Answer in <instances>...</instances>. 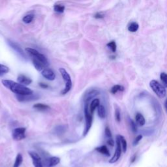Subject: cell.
<instances>
[{"mask_svg":"<svg viewBox=\"0 0 167 167\" xmlns=\"http://www.w3.org/2000/svg\"><path fill=\"white\" fill-rule=\"evenodd\" d=\"M94 17L97 19H101V18H104V15L102 14L101 13H97V14L95 15Z\"/></svg>","mask_w":167,"mask_h":167,"instance_id":"cell-34","label":"cell"},{"mask_svg":"<svg viewBox=\"0 0 167 167\" xmlns=\"http://www.w3.org/2000/svg\"><path fill=\"white\" fill-rule=\"evenodd\" d=\"M9 72V68L4 65L0 64V75H3Z\"/></svg>","mask_w":167,"mask_h":167,"instance_id":"cell-29","label":"cell"},{"mask_svg":"<svg viewBox=\"0 0 167 167\" xmlns=\"http://www.w3.org/2000/svg\"><path fill=\"white\" fill-rule=\"evenodd\" d=\"M119 140H120V143H121L122 145V148L123 152L124 153L127 151V141H126L125 138L122 135H118Z\"/></svg>","mask_w":167,"mask_h":167,"instance_id":"cell-21","label":"cell"},{"mask_svg":"<svg viewBox=\"0 0 167 167\" xmlns=\"http://www.w3.org/2000/svg\"><path fill=\"white\" fill-rule=\"evenodd\" d=\"M29 154L32 159L33 164H34L35 167H43L41 158L38 153L34 152H29Z\"/></svg>","mask_w":167,"mask_h":167,"instance_id":"cell-8","label":"cell"},{"mask_svg":"<svg viewBox=\"0 0 167 167\" xmlns=\"http://www.w3.org/2000/svg\"><path fill=\"white\" fill-rule=\"evenodd\" d=\"M22 161H23L22 155L20 153H18L16 157L15 162L14 165H13V167H20L22 163Z\"/></svg>","mask_w":167,"mask_h":167,"instance_id":"cell-23","label":"cell"},{"mask_svg":"<svg viewBox=\"0 0 167 167\" xmlns=\"http://www.w3.org/2000/svg\"><path fill=\"white\" fill-rule=\"evenodd\" d=\"M97 114L99 117L101 119L105 118L106 117V110L105 108L104 107L103 105H100L97 108Z\"/></svg>","mask_w":167,"mask_h":167,"instance_id":"cell-17","label":"cell"},{"mask_svg":"<svg viewBox=\"0 0 167 167\" xmlns=\"http://www.w3.org/2000/svg\"><path fill=\"white\" fill-rule=\"evenodd\" d=\"M1 82L5 87L18 95H30L33 94L31 89L20 83L10 80H3Z\"/></svg>","mask_w":167,"mask_h":167,"instance_id":"cell-1","label":"cell"},{"mask_svg":"<svg viewBox=\"0 0 167 167\" xmlns=\"http://www.w3.org/2000/svg\"><path fill=\"white\" fill-rule=\"evenodd\" d=\"M105 135L106 136V137L109 138V139L112 138V133H111V131H110V129H109V127H106L105 128Z\"/></svg>","mask_w":167,"mask_h":167,"instance_id":"cell-32","label":"cell"},{"mask_svg":"<svg viewBox=\"0 0 167 167\" xmlns=\"http://www.w3.org/2000/svg\"><path fill=\"white\" fill-rule=\"evenodd\" d=\"M160 78L165 87H167V74L165 73H162L160 75Z\"/></svg>","mask_w":167,"mask_h":167,"instance_id":"cell-28","label":"cell"},{"mask_svg":"<svg viewBox=\"0 0 167 167\" xmlns=\"http://www.w3.org/2000/svg\"><path fill=\"white\" fill-rule=\"evenodd\" d=\"M33 64H34L35 69L39 71L43 70L44 67H45V65H44L42 63H41L39 61H38V60H37L36 59H33Z\"/></svg>","mask_w":167,"mask_h":167,"instance_id":"cell-20","label":"cell"},{"mask_svg":"<svg viewBox=\"0 0 167 167\" xmlns=\"http://www.w3.org/2000/svg\"><path fill=\"white\" fill-rule=\"evenodd\" d=\"M99 105H100L99 99H94L92 101V103L89 105V110L90 113L93 115L94 111L95 110V109L98 108V106Z\"/></svg>","mask_w":167,"mask_h":167,"instance_id":"cell-14","label":"cell"},{"mask_svg":"<svg viewBox=\"0 0 167 167\" xmlns=\"http://www.w3.org/2000/svg\"><path fill=\"white\" fill-rule=\"evenodd\" d=\"M26 51L28 53H29L30 55L35 57L34 59H36L41 63H42V64L45 65V67H46L48 65V61L47 59H46V57L44 56L43 54L39 52L37 50L31 48H26Z\"/></svg>","mask_w":167,"mask_h":167,"instance_id":"cell-4","label":"cell"},{"mask_svg":"<svg viewBox=\"0 0 167 167\" xmlns=\"http://www.w3.org/2000/svg\"><path fill=\"white\" fill-rule=\"evenodd\" d=\"M107 143L108 145H110V146H114V141L112 138H110L108 140Z\"/></svg>","mask_w":167,"mask_h":167,"instance_id":"cell-35","label":"cell"},{"mask_svg":"<svg viewBox=\"0 0 167 167\" xmlns=\"http://www.w3.org/2000/svg\"><path fill=\"white\" fill-rule=\"evenodd\" d=\"M17 97L18 100L19 101H31V100H35V96L34 97L32 95H17Z\"/></svg>","mask_w":167,"mask_h":167,"instance_id":"cell-18","label":"cell"},{"mask_svg":"<svg viewBox=\"0 0 167 167\" xmlns=\"http://www.w3.org/2000/svg\"><path fill=\"white\" fill-rule=\"evenodd\" d=\"M39 86L41 87H43V88H45V89H46V88H47V87H48V86L47 84H44V83H40L39 84Z\"/></svg>","mask_w":167,"mask_h":167,"instance_id":"cell-36","label":"cell"},{"mask_svg":"<svg viewBox=\"0 0 167 167\" xmlns=\"http://www.w3.org/2000/svg\"><path fill=\"white\" fill-rule=\"evenodd\" d=\"M136 155H134L133 157H132V158H131V163H134L135 162V161H136Z\"/></svg>","mask_w":167,"mask_h":167,"instance_id":"cell-37","label":"cell"},{"mask_svg":"<svg viewBox=\"0 0 167 167\" xmlns=\"http://www.w3.org/2000/svg\"><path fill=\"white\" fill-rule=\"evenodd\" d=\"M17 80L18 82L24 85V86H27V85H29L32 82V80L31 78L27 77L26 76L23 75H20L18 76Z\"/></svg>","mask_w":167,"mask_h":167,"instance_id":"cell-13","label":"cell"},{"mask_svg":"<svg viewBox=\"0 0 167 167\" xmlns=\"http://www.w3.org/2000/svg\"><path fill=\"white\" fill-rule=\"evenodd\" d=\"M130 125H131V128L132 129L133 132L136 133V131H137V128H136V125L135 124V123L134 122L132 119H130Z\"/></svg>","mask_w":167,"mask_h":167,"instance_id":"cell-31","label":"cell"},{"mask_svg":"<svg viewBox=\"0 0 167 167\" xmlns=\"http://www.w3.org/2000/svg\"><path fill=\"white\" fill-rule=\"evenodd\" d=\"M34 108L38 109V110H47V109L50 108V106L47 105H45V104L37 103V104H35V105H34Z\"/></svg>","mask_w":167,"mask_h":167,"instance_id":"cell-24","label":"cell"},{"mask_svg":"<svg viewBox=\"0 0 167 167\" xmlns=\"http://www.w3.org/2000/svg\"><path fill=\"white\" fill-rule=\"evenodd\" d=\"M59 71L60 73H61L64 81L66 82L65 88L62 91V94L65 95L67 94V93L71 90V87H72V81H71V78L69 74L67 73V71L65 70L64 68H59Z\"/></svg>","mask_w":167,"mask_h":167,"instance_id":"cell-3","label":"cell"},{"mask_svg":"<svg viewBox=\"0 0 167 167\" xmlns=\"http://www.w3.org/2000/svg\"><path fill=\"white\" fill-rule=\"evenodd\" d=\"M54 10L57 13H62L65 10V6L61 5H55L54 6Z\"/></svg>","mask_w":167,"mask_h":167,"instance_id":"cell-27","label":"cell"},{"mask_svg":"<svg viewBox=\"0 0 167 167\" xmlns=\"http://www.w3.org/2000/svg\"><path fill=\"white\" fill-rule=\"evenodd\" d=\"M34 15L33 14H29L26 15L24 17L22 18V20L24 23L26 24H29L31 23L32 20H34Z\"/></svg>","mask_w":167,"mask_h":167,"instance_id":"cell-25","label":"cell"},{"mask_svg":"<svg viewBox=\"0 0 167 167\" xmlns=\"http://www.w3.org/2000/svg\"><path fill=\"white\" fill-rule=\"evenodd\" d=\"M165 108L166 112H167V99L165 101Z\"/></svg>","mask_w":167,"mask_h":167,"instance_id":"cell-38","label":"cell"},{"mask_svg":"<svg viewBox=\"0 0 167 167\" xmlns=\"http://www.w3.org/2000/svg\"><path fill=\"white\" fill-rule=\"evenodd\" d=\"M106 46L110 49L111 51L112 52H116V49H117V46H116V43L114 41H110V43H108Z\"/></svg>","mask_w":167,"mask_h":167,"instance_id":"cell-26","label":"cell"},{"mask_svg":"<svg viewBox=\"0 0 167 167\" xmlns=\"http://www.w3.org/2000/svg\"><path fill=\"white\" fill-rule=\"evenodd\" d=\"M124 87L121 86V85H115L111 88L110 92L112 94H116L118 92H124Z\"/></svg>","mask_w":167,"mask_h":167,"instance_id":"cell-19","label":"cell"},{"mask_svg":"<svg viewBox=\"0 0 167 167\" xmlns=\"http://www.w3.org/2000/svg\"><path fill=\"white\" fill-rule=\"evenodd\" d=\"M87 103H86L84 107V114H85V119H86V127H85V129L84 131V136H86L87 133H88L89 131L92 127V119L93 115L90 113L89 110V106Z\"/></svg>","mask_w":167,"mask_h":167,"instance_id":"cell-5","label":"cell"},{"mask_svg":"<svg viewBox=\"0 0 167 167\" xmlns=\"http://www.w3.org/2000/svg\"><path fill=\"white\" fill-rule=\"evenodd\" d=\"M139 28V25L137 22H131L129 25L128 26V30L131 32H136Z\"/></svg>","mask_w":167,"mask_h":167,"instance_id":"cell-22","label":"cell"},{"mask_svg":"<svg viewBox=\"0 0 167 167\" xmlns=\"http://www.w3.org/2000/svg\"><path fill=\"white\" fill-rule=\"evenodd\" d=\"M122 150V145H121V143H120L119 136H118V135H117V136H116V152H115L113 157H112L111 158V159H110V161H109V163H115L116 162H117V161L119 160V159L120 158V156H121Z\"/></svg>","mask_w":167,"mask_h":167,"instance_id":"cell-6","label":"cell"},{"mask_svg":"<svg viewBox=\"0 0 167 167\" xmlns=\"http://www.w3.org/2000/svg\"><path fill=\"white\" fill-rule=\"evenodd\" d=\"M135 119L136 123H137V124L139 126H143L146 124V120H145L144 117L143 116V115L140 113H137L136 114Z\"/></svg>","mask_w":167,"mask_h":167,"instance_id":"cell-15","label":"cell"},{"mask_svg":"<svg viewBox=\"0 0 167 167\" xmlns=\"http://www.w3.org/2000/svg\"><path fill=\"white\" fill-rule=\"evenodd\" d=\"M60 162V159L57 157H52L48 159L45 162V165L46 167H53L57 165Z\"/></svg>","mask_w":167,"mask_h":167,"instance_id":"cell-11","label":"cell"},{"mask_svg":"<svg viewBox=\"0 0 167 167\" xmlns=\"http://www.w3.org/2000/svg\"><path fill=\"white\" fill-rule=\"evenodd\" d=\"M42 75L48 80H54L56 78V75L50 69H45L42 71Z\"/></svg>","mask_w":167,"mask_h":167,"instance_id":"cell-9","label":"cell"},{"mask_svg":"<svg viewBox=\"0 0 167 167\" xmlns=\"http://www.w3.org/2000/svg\"><path fill=\"white\" fill-rule=\"evenodd\" d=\"M115 118L117 122L121 121V113H120V110L118 107H116L115 110Z\"/></svg>","mask_w":167,"mask_h":167,"instance_id":"cell-30","label":"cell"},{"mask_svg":"<svg viewBox=\"0 0 167 167\" xmlns=\"http://www.w3.org/2000/svg\"><path fill=\"white\" fill-rule=\"evenodd\" d=\"M142 138V135H139L136 136V138L135 139V140H134V142H133L134 146H135V145H137L138 144V142L141 140Z\"/></svg>","mask_w":167,"mask_h":167,"instance_id":"cell-33","label":"cell"},{"mask_svg":"<svg viewBox=\"0 0 167 167\" xmlns=\"http://www.w3.org/2000/svg\"><path fill=\"white\" fill-rule=\"evenodd\" d=\"M26 129L24 127L16 128L13 131V138L15 140H21L26 138Z\"/></svg>","mask_w":167,"mask_h":167,"instance_id":"cell-7","label":"cell"},{"mask_svg":"<svg viewBox=\"0 0 167 167\" xmlns=\"http://www.w3.org/2000/svg\"><path fill=\"white\" fill-rule=\"evenodd\" d=\"M8 43H9V45L11 46V48L14 49V50L17 52L18 54H19V55L21 56L22 57H24V58H26V54H24V51L22 50V49L21 48V47L19 45H18V44H16V43L13 42V41H8Z\"/></svg>","mask_w":167,"mask_h":167,"instance_id":"cell-10","label":"cell"},{"mask_svg":"<svg viewBox=\"0 0 167 167\" xmlns=\"http://www.w3.org/2000/svg\"><path fill=\"white\" fill-rule=\"evenodd\" d=\"M99 92L97 89H92L89 91L87 94L85 95L84 97V101H86V103H88L89 101H90L92 99L94 98L96 95H99Z\"/></svg>","mask_w":167,"mask_h":167,"instance_id":"cell-12","label":"cell"},{"mask_svg":"<svg viewBox=\"0 0 167 167\" xmlns=\"http://www.w3.org/2000/svg\"><path fill=\"white\" fill-rule=\"evenodd\" d=\"M95 150L97 151L99 153H102V154L105 155L106 156H110V152H109L108 149L106 146H101L100 147H98L95 148Z\"/></svg>","mask_w":167,"mask_h":167,"instance_id":"cell-16","label":"cell"},{"mask_svg":"<svg viewBox=\"0 0 167 167\" xmlns=\"http://www.w3.org/2000/svg\"><path fill=\"white\" fill-rule=\"evenodd\" d=\"M150 86L153 92L159 98H164L166 96V89L165 87L162 86L159 82L155 80L150 81Z\"/></svg>","mask_w":167,"mask_h":167,"instance_id":"cell-2","label":"cell"}]
</instances>
